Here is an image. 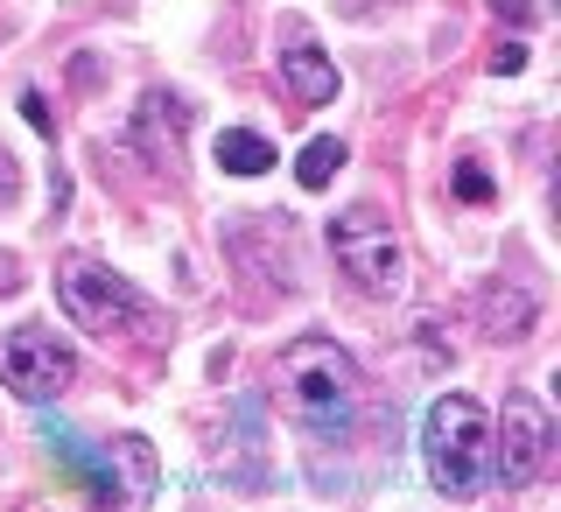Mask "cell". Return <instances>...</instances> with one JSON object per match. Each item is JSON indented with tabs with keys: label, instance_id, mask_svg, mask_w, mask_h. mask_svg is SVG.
<instances>
[{
	"label": "cell",
	"instance_id": "9a60e30c",
	"mask_svg": "<svg viewBox=\"0 0 561 512\" xmlns=\"http://www.w3.org/2000/svg\"><path fill=\"white\" fill-rule=\"evenodd\" d=\"M22 281H28V268L14 253H0V295H22Z\"/></svg>",
	"mask_w": 561,
	"mask_h": 512
},
{
	"label": "cell",
	"instance_id": "7a4b0ae2",
	"mask_svg": "<svg viewBox=\"0 0 561 512\" xmlns=\"http://www.w3.org/2000/svg\"><path fill=\"white\" fill-rule=\"evenodd\" d=\"M491 414L478 394H443L428 408V421H421V456H428V485L449 491V499H478L491 464Z\"/></svg>",
	"mask_w": 561,
	"mask_h": 512
},
{
	"label": "cell",
	"instance_id": "4fadbf2b",
	"mask_svg": "<svg viewBox=\"0 0 561 512\" xmlns=\"http://www.w3.org/2000/svg\"><path fill=\"white\" fill-rule=\"evenodd\" d=\"M449 190H456L463 204H491V175H484V162H456Z\"/></svg>",
	"mask_w": 561,
	"mask_h": 512
},
{
	"label": "cell",
	"instance_id": "ac0fdd59",
	"mask_svg": "<svg viewBox=\"0 0 561 512\" xmlns=\"http://www.w3.org/2000/svg\"><path fill=\"white\" fill-rule=\"evenodd\" d=\"M499 14H505L513 29H526V22H534V0H499Z\"/></svg>",
	"mask_w": 561,
	"mask_h": 512
},
{
	"label": "cell",
	"instance_id": "52a82bcc",
	"mask_svg": "<svg viewBox=\"0 0 561 512\" xmlns=\"http://www.w3.org/2000/svg\"><path fill=\"white\" fill-rule=\"evenodd\" d=\"M35 435H43V450L57 456V470H64V478H78V485L92 491L99 505H127V499H119V470H113V450L84 443V435L70 429L64 414H49V408H35Z\"/></svg>",
	"mask_w": 561,
	"mask_h": 512
},
{
	"label": "cell",
	"instance_id": "2e32d148",
	"mask_svg": "<svg viewBox=\"0 0 561 512\" xmlns=\"http://www.w3.org/2000/svg\"><path fill=\"white\" fill-rule=\"evenodd\" d=\"M519 64H526V43H499V57H491V70H499V78H513Z\"/></svg>",
	"mask_w": 561,
	"mask_h": 512
},
{
	"label": "cell",
	"instance_id": "8992f818",
	"mask_svg": "<svg viewBox=\"0 0 561 512\" xmlns=\"http://www.w3.org/2000/svg\"><path fill=\"white\" fill-rule=\"evenodd\" d=\"M70 379H78V351L43 323H22L8 338V351H0V386H8L14 400H28V408H49Z\"/></svg>",
	"mask_w": 561,
	"mask_h": 512
},
{
	"label": "cell",
	"instance_id": "5b68a950",
	"mask_svg": "<svg viewBox=\"0 0 561 512\" xmlns=\"http://www.w3.org/2000/svg\"><path fill=\"white\" fill-rule=\"evenodd\" d=\"M484 464L499 470V485H505V491L534 485L540 470L554 464V414H548V400H540V394H513V400H505V414H499V443L484 450Z\"/></svg>",
	"mask_w": 561,
	"mask_h": 512
},
{
	"label": "cell",
	"instance_id": "7c38bea8",
	"mask_svg": "<svg viewBox=\"0 0 561 512\" xmlns=\"http://www.w3.org/2000/svg\"><path fill=\"white\" fill-rule=\"evenodd\" d=\"M260 456H267V429H260V400H239V485H260Z\"/></svg>",
	"mask_w": 561,
	"mask_h": 512
},
{
	"label": "cell",
	"instance_id": "5bb4252c",
	"mask_svg": "<svg viewBox=\"0 0 561 512\" xmlns=\"http://www.w3.org/2000/svg\"><path fill=\"white\" fill-rule=\"evenodd\" d=\"M22 120H28V127L43 134V140H57V120H49V105H43V92H22Z\"/></svg>",
	"mask_w": 561,
	"mask_h": 512
},
{
	"label": "cell",
	"instance_id": "8fae6325",
	"mask_svg": "<svg viewBox=\"0 0 561 512\" xmlns=\"http://www.w3.org/2000/svg\"><path fill=\"white\" fill-rule=\"evenodd\" d=\"M344 169V140L337 134H316L309 148H302V162H295V183L302 190H330V175Z\"/></svg>",
	"mask_w": 561,
	"mask_h": 512
},
{
	"label": "cell",
	"instance_id": "30bf717a",
	"mask_svg": "<svg viewBox=\"0 0 561 512\" xmlns=\"http://www.w3.org/2000/svg\"><path fill=\"white\" fill-rule=\"evenodd\" d=\"M526 323H534V303H526L519 288H505V281H491L484 288V330L491 338H519Z\"/></svg>",
	"mask_w": 561,
	"mask_h": 512
},
{
	"label": "cell",
	"instance_id": "6da1fadb",
	"mask_svg": "<svg viewBox=\"0 0 561 512\" xmlns=\"http://www.w3.org/2000/svg\"><path fill=\"white\" fill-rule=\"evenodd\" d=\"M274 394H280V408H288V421L309 429L316 443H344V435L358 429V414H365L358 359H351L337 338H323V330L295 338L274 359Z\"/></svg>",
	"mask_w": 561,
	"mask_h": 512
},
{
	"label": "cell",
	"instance_id": "3957f363",
	"mask_svg": "<svg viewBox=\"0 0 561 512\" xmlns=\"http://www.w3.org/2000/svg\"><path fill=\"white\" fill-rule=\"evenodd\" d=\"M57 303L78 330L92 338H154V309L119 281L105 260H84V253H64L57 260Z\"/></svg>",
	"mask_w": 561,
	"mask_h": 512
},
{
	"label": "cell",
	"instance_id": "ba28073f",
	"mask_svg": "<svg viewBox=\"0 0 561 512\" xmlns=\"http://www.w3.org/2000/svg\"><path fill=\"white\" fill-rule=\"evenodd\" d=\"M280 84H288L302 105L337 99V64L323 57V43L309 35V22H280Z\"/></svg>",
	"mask_w": 561,
	"mask_h": 512
},
{
	"label": "cell",
	"instance_id": "e0dca14e",
	"mask_svg": "<svg viewBox=\"0 0 561 512\" xmlns=\"http://www.w3.org/2000/svg\"><path fill=\"white\" fill-rule=\"evenodd\" d=\"M14 190H22V169H14V155L0 148V204H14Z\"/></svg>",
	"mask_w": 561,
	"mask_h": 512
},
{
	"label": "cell",
	"instance_id": "277c9868",
	"mask_svg": "<svg viewBox=\"0 0 561 512\" xmlns=\"http://www.w3.org/2000/svg\"><path fill=\"white\" fill-rule=\"evenodd\" d=\"M330 253H337V268L358 281L365 295H400V281H408L400 239H393V225H386L373 204H351L344 218L330 225Z\"/></svg>",
	"mask_w": 561,
	"mask_h": 512
},
{
	"label": "cell",
	"instance_id": "9c48e42d",
	"mask_svg": "<svg viewBox=\"0 0 561 512\" xmlns=\"http://www.w3.org/2000/svg\"><path fill=\"white\" fill-rule=\"evenodd\" d=\"M218 169L225 175H267L274 169V140L253 127H225L218 134Z\"/></svg>",
	"mask_w": 561,
	"mask_h": 512
}]
</instances>
